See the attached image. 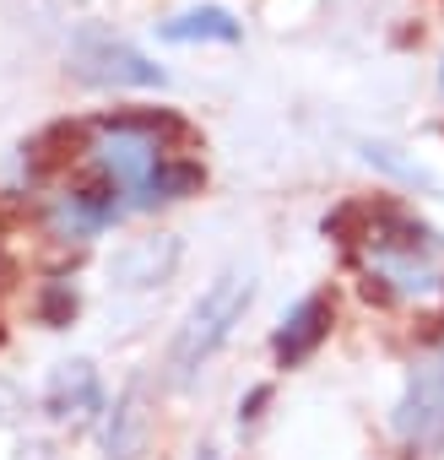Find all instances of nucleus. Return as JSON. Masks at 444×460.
Instances as JSON below:
<instances>
[{
  "label": "nucleus",
  "mask_w": 444,
  "mask_h": 460,
  "mask_svg": "<svg viewBox=\"0 0 444 460\" xmlns=\"http://www.w3.org/2000/svg\"><path fill=\"white\" fill-rule=\"evenodd\" d=\"M184 119L173 114H109L93 125V163L103 173V184H114V195H125V211H152V190L157 173L179 157L168 141H184Z\"/></svg>",
  "instance_id": "f257e3e1"
},
{
  "label": "nucleus",
  "mask_w": 444,
  "mask_h": 460,
  "mask_svg": "<svg viewBox=\"0 0 444 460\" xmlns=\"http://www.w3.org/2000/svg\"><path fill=\"white\" fill-rule=\"evenodd\" d=\"M250 298H255V282H250L244 271H222V277L190 304V314H184V325L173 331V347H168V385H173V390H184V385L211 363V352L228 341L234 325L244 320Z\"/></svg>",
  "instance_id": "f03ea898"
},
{
  "label": "nucleus",
  "mask_w": 444,
  "mask_h": 460,
  "mask_svg": "<svg viewBox=\"0 0 444 460\" xmlns=\"http://www.w3.org/2000/svg\"><path fill=\"white\" fill-rule=\"evenodd\" d=\"M390 428L412 455H444V347H433L412 363Z\"/></svg>",
  "instance_id": "7ed1b4c3"
},
{
  "label": "nucleus",
  "mask_w": 444,
  "mask_h": 460,
  "mask_svg": "<svg viewBox=\"0 0 444 460\" xmlns=\"http://www.w3.org/2000/svg\"><path fill=\"white\" fill-rule=\"evenodd\" d=\"M71 71L93 87H163V71L109 33H82L71 44Z\"/></svg>",
  "instance_id": "20e7f679"
},
{
  "label": "nucleus",
  "mask_w": 444,
  "mask_h": 460,
  "mask_svg": "<svg viewBox=\"0 0 444 460\" xmlns=\"http://www.w3.org/2000/svg\"><path fill=\"white\" fill-rule=\"evenodd\" d=\"M120 211H125V200L114 195V184L98 179V184H82V190H71V195H60L49 206V234L66 239V244H87L93 234H103Z\"/></svg>",
  "instance_id": "39448f33"
},
{
  "label": "nucleus",
  "mask_w": 444,
  "mask_h": 460,
  "mask_svg": "<svg viewBox=\"0 0 444 460\" xmlns=\"http://www.w3.org/2000/svg\"><path fill=\"white\" fill-rule=\"evenodd\" d=\"M331 320H336V309H331V298H325V293L298 298V304L288 309V320L277 325V336H271L277 363H282V368H298V363H304L325 336H331Z\"/></svg>",
  "instance_id": "423d86ee"
},
{
  "label": "nucleus",
  "mask_w": 444,
  "mask_h": 460,
  "mask_svg": "<svg viewBox=\"0 0 444 460\" xmlns=\"http://www.w3.org/2000/svg\"><path fill=\"white\" fill-rule=\"evenodd\" d=\"M98 406H103V385H98V374H93L87 358H71V363H60V368L49 374V385H44V411H49L55 422L82 428Z\"/></svg>",
  "instance_id": "0eeeda50"
},
{
  "label": "nucleus",
  "mask_w": 444,
  "mask_h": 460,
  "mask_svg": "<svg viewBox=\"0 0 444 460\" xmlns=\"http://www.w3.org/2000/svg\"><path fill=\"white\" fill-rule=\"evenodd\" d=\"M173 266H179V239L173 234H152V239H130L125 250H114L109 277H114V288H130L136 293V288L168 282Z\"/></svg>",
  "instance_id": "6e6552de"
},
{
  "label": "nucleus",
  "mask_w": 444,
  "mask_h": 460,
  "mask_svg": "<svg viewBox=\"0 0 444 460\" xmlns=\"http://www.w3.org/2000/svg\"><path fill=\"white\" fill-rule=\"evenodd\" d=\"M147 438H152V411H147V390L130 385L114 411H109V428H103V449L109 460H141L147 455Z\"/></svg>",
  "instance_id": "1a4fd4ad"
},
{
  "label": "nucleus",
  "mask_w": 444,
  "mask_h": 460,
  "mask_svg": "<svg viewBox=\"0 0 444 460\" xmlns=\"http://www.w3.org/2000/svg\"><path fill=\"white\" fill-rule=\"evenodd\" d=\"M369 277L385 282L401 298H417V293H433V255H417V250H374L369 255Z\"/></svg>",
  "instance_id": "9d476101"
},
{
  "label": "nucleus",
  "mask_w": 444,
  "mask_h": 460,
  "mask_svg": "<svg viewBox=\"0 0 444 460\" xmlns=\"http://www.w3.org/2000/svg\"><path fill=\"white\" fill-rule=\"evenodd\" d=\"M168 44H234L239 39V22L222 12V6H195V12H179L157 28Z\"/></svg>",
  "instance_id": "9b49d317"
},
{
  "label": "nucleus",
  "mask_w": 444,
  "mask_h": 460,
  "mask_svg": "<svg viewBox=\"0 0 444 460\" xmlns=\"http://www.w3.org/2000/svg\"><path fill=\"white\" fill-rule=\"evenodd\" d=\"M44 320L49 325H71V314H76V293L66 288V282H55V288H44Z\"/></svg>",
  "instance_id": "f8f14e48"
},
{
  "label": "nucleus",
  "mask_w": 444,
  "mask_h": 460,
  "mask_svg": "<svg viewBox=\"0 0 444 460\" xmlns=\"http://www.w3.org/2000/svg\"><path fill=\"white\" fill-rule=\"evenodd\" d=\"M22 390L17 385H6V379H0V428H12V422H22Z\"/></svg>",
  "instance_id": "ddd939ff"
},
{
  "label": "nucleus",
  "mask_w": 444,
  "mask_h": 460,
  "mask_svg": "<svg viewBox=\"0 0 444 460\" xmlns=\"http://www.w3.org/2000/svg\"><path fill=\"white\" fill-rule=\"evenodd\" d=\"M261 406H266V390H250V401L239 406V417H244V422H255V417H261Z\"/></svg>",
  "instance_id": "4468645a"
},
{
  "label": "nucleus",
  "mask_w": 444,
  "mask_h": 460,
  "mask_svg": "<svg viewBox=\"0 0 444 460\" xmlns=\"http://www.w3.org/2000/svg\"><path fill=\"white\" fill-rule=\"evenodd\" d=\"M195 460H222V449H211V444H206V449H200Z\"/></svg>",
  "instance_id": "2eb2a0df"
},
{
  "label": "nucleus",
  "mask_w": 444,
  "mask_h": 460,
  "mask_svg": "<svg viewBox=\"0 0 444 460\" xmlns=\"http://www.w3.org/2000/svg\"><path fill=\"white\" fill-rule=\"evenodd\" d=\"M0 341H6V331H0Z\"/></svg>",
  "instance_id": "dca6fc26"
}]
</instances>
